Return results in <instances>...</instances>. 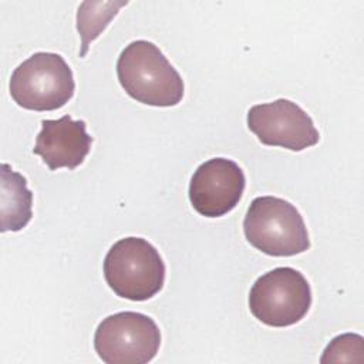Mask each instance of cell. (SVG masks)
Segmentation results:
<instances>
[{"label": "cell", "mask_w": 364, "mask_h": 364, "mask_svg": "<svg viewBox=\"0 0 364 364\" xmlns=\"http://www.w3.org/2000/svg\"><path fill=\"white\" fill-rule=\"evenodd\" d=\"M165 273L159 252L142 237L119 239L104 259L107 284L117 296L132 301H145L159 293Z\"/></svg>", "instance_id": "3"}, {"label": "cell", "mask_w": 364, "mask_h": 364, "mask_svg": "<svg viewBox=\"0 0 364 364\" xmlns=\"http://www.w3.org/2000/svg\"><path fill=\"white\" fill-rule=\"evenodd\" d=\"M161 346L154 318L138 311H119L105 317L94 334V348L107 364H146Z\"/></svg>", "instance_id": "6"}, {"label": "cell", "mask_w": 364, "mask_h": 364, "mask_svg": "<svg viewBox=\"0 0 364 364\" xmlns=\"http://www.w3.org/2000/svg\"><path fill=\"white\" fill-rule=\"evenodd\" d=\"M14 102L30 111H54L74 95L73 71L57 53H34L11 73L9 82Z\"/></svg>", "instance_id": "4"}, {"label": "cell", "mask_w": 364, "mask_h": 364, "mask_svg": "<svg viewBox=\"0 0 364 364\" xmlns=\"http://www.w3.org/2000/svg\"><path fill=\"white\" fill-rule=\"evenodd\" d=\"M246 178L232 159L212 158L200 164L189 182V200L202 216L219 218L229 213L242 199Z\"/></svg>", "instance_id": "8"}, {"label": "cell", "mask_w": 364, "mask_h": 364, "mask_svg": "<svg viewBox=\"0 0 364 364\" xmlns=\"http://www.w3.org/2000/svg\"><path fill=\"white\" fill-rule=\"evenodd\" d=\"M246 240L274 257H287L310 249L303 216L289 200L277 196L255 198L243 219Z\"/></svg>", "instance_id": "2"}, {"label": "cell", "mask_w": 364, "mask_h": 364, "mask_svg": "<svg viewBox=\"0 0 364 364\" xmlns=\"http://www.w3.org/2000/svg\"><path fill=\"white\" fill-rule=\"evenodd\" d=\"M128 1H84L77 11V30L81 36L80 57H85L90 44L105 30L119 9Z\"/></svg>", "instance_id": "11"}, {"label": "cell", "mask_w": 364, "mask_h": 364, "mask_svg": "<svg viewBox=\"0 0 364 364\" xmlns=\"http://www.w3.org/2000/svg\"><path fill=\"white\" fill-rule=\"evenodd\" d=\"M92 136L87 134L85 121H74L70 115L58 119H43L41 131L36 138L33 154L41 156L51 169L80 166L88 155Z\"/></svg>", "instance_id": "9"}, {"label": "cell", "mask_w": 364, "mask_h": 364, "mask_svg": "<svg viewBox=\"0 0 364 364\" xmlns=\"http://www.w3.org/2000/svg\"><path fill=\"white\" fill-rule=\"evenodd\" d=\"M1 232H18L33 216V193L26 178L9 164L1 165Z\"/></svg>", "instance_id": "10"}, {"label": "cell", "mask_w": 364, "mask_h": 364, "mask_svg": "<svg viewBox=\"0 0 364 364\" xmlns=\"http://www.w3.org/2000/svg\"><path fill=\"white\" fill-rule=\"evenodd\" d=\"M124 91L135 101L152 107H175L183 98V81L165 54L148 40L129 43L117 61Z\"/></svg>", "instance_id": "1"}, {"label": "cell", "mask_w": 364, "mask_h": 364, "mask_svg": "<svg viewBox=\"0 0 364 364\" xmlns=\"http://www.w3.org/2000/svg\"><path fill=\"white\" fill-rule=\"evenodd\" d=\"M363 337L353 333H346L334 337L323 351L321 363L330 361H363Z\"/></svg>", "instance_id": "12"}, {"label": "cell", "mask_w": 364, "mask_h": 364, "mask_svg": "<svg viewBox=\"0 0 364 364\" xmlns=\"http://www.w3.org/2000/svg\"><path fill=\"white\" fill-rule=\"evenodd\" d=\"M247 128L262 144L294 152L314 146L320 141L311 117L287 98L253 105L247 111Z\"/></svg>", "instance_id": "7"}, {"label": "cell", "mask_w": 364, "mask_h": 364, "mask_svg": "<svg viewBox=\"0 0 364 364\" xmlns=\"http://www.w3.org/2000/svg\"><path fill=\"white\" fill-rule=\"evenodd\" d=\"M311 306V289L301 272L284 266L269 270L249 291L250 313L270 327L299 323Z\"/></svg>", "instance_id": "5"}]
</instances>
